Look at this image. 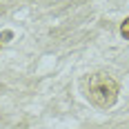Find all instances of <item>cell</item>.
I'll list each match as a JSON object with an SVG mask.
<instances>
[{
    "label": "cell",
    "instance_id": "1",
    "mask_svg": "<svg viewBox=\"0 0 129 129\" xmlns=\"http://www.w3.org/2000/svg\"><path fill=\"white\" fill-rule=\"evenodd\" d=\"M118 91H120L118 82L105 71H96L85 78V96L89 98V103H93L100 109H109L116 105Z\"/></svg>",
    "mask_w": 129,
    "mask_h": 129
},
{
    "label": "cell",
    "instance_id": "2",
    "mask_svg": "<svg viewBox=\"0 0 129 129\" xmlns=\"http://www.w3.org/2000/svg\"><path fill=\"white\" fill-rule=\"evenodd\" d=\"M120 34H122V38L129 40V18L122 20V25H120Z\"/></svg>",
    "mask_w": 129,
    "mask_h": 129
},
{
    "label": "cell",
    "instance_id": "3",
    "mask_svg": "<svg viewBox=\"0 0 129 129\" xmlns=\"http://www.w3.org/2000/svg\"><path fill=\"white\" fill-rule=\"evenodd\" d=\"M9 38H11V31H5V34L0 36V42H5V40H9Z\"/></svg>",
    "mask_w": 129,
    "mask_h": 129
}]
</instances>
